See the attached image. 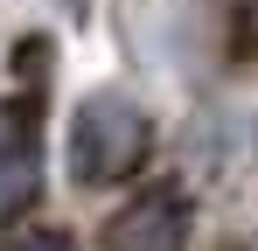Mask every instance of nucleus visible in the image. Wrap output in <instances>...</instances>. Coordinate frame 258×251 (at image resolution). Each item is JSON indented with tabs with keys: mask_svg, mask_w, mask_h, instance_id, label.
I'll use <instances>...</instances> for the list:
<instances>
[{
	"mask_svg": "<svg viewBox=\"0 0 258 251\" xmlns=\"http://www.w3.org/2000/svg\"><path fill=\"white\" fill-rule=\"evenodd\" d=\"M147 147H154V126H147V112L133 98H119V91L77 98L70 133H63V154H70V181L77 189H119L126 174H140Z\"/></svg>",
	"mask_w": 258,
	"mask_h": 251,
	"instance_id": "nucleus-1",
	"label": "nucleus"
},
{
	"mask_svg": "<svg viewBox=\"0 0 258 251\" xmlns=\"http://www.w3.org/2000/svg\"><path fill=\"white\" fill-rule=\"evenodd\" d=\"M105 251H188V203H181V189H140L105 223Z\"/></svg>",
	"mask_w": 258,
	"mask_h": 251,
	"instance_id": "nucleus-2",
	"label": "nucleus"
},
{
	"mask_svg": "<svg viewBox=\"0 0 258 251\" xmlns=\"http://www.w3.org/2000/svg\"><path fill=\"white\" fill-rule=\"evenodd\" d=\"M230 49L258 56V0H230Z\"/></svg>",
	"mask_w": 258,
	"mask_h": 251,
	"instance_id": "nucleus-3",
	"label": "nucleus"
},
{
	"mask_svg": "<svg viewBox=\"0 0 258 251\" xmlns=\"http://www.w3.org/2000/svg\"><path fill=\"white\" fill-rule=\"evenodd\" d=\"M0 251H70V244H63L56 230H14V237H7Z\"/></svg>",
	"mask_w": 258,
	"mask_h": 251,
	"instance_id": "nucleus-4",
	"label": "nucleus"
}]
</instances>
